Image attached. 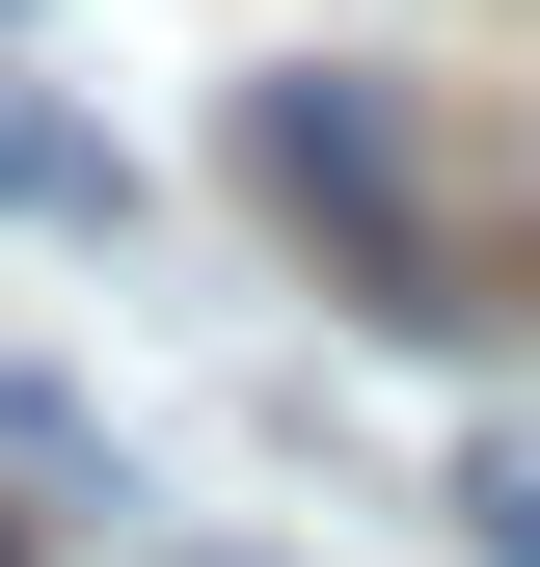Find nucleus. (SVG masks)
<instances>
[{
	"instance_id": "20e7f679",
	"label": "nucleus",
	"mask_w": 540,
	"mask_h": 567,
	"mask_svg": "<svg viewBox=\"0 0 540 567\" xmlns=\"http://www.w3.org/2000/svg\"><path fill=\"white\" fill-rule=\"evenodd\" d=\"M0 567H28V486H0Z\"/></svg>"
},
{
	"instance_id": "39448f33",
	"label": "nucleus",
	"mask_w": 540,
	"mask_h": 567,
	"mask_svg": "<svg viewBox=\"0 0 540 567\" xmlns=\"http://www.w3.org/2000/svg\"><path fill=\"white\" fill-rule=\"evenodd\" d=\"M0 28H28V0H0Z\"/></svg>"
},
{
	"instance_id": "7ed1b4c3",
	"label": "nucleus",
	"mask_w": 540,
	"mask_h": 567,
	"mask_svg": "<svg viewBox=\"0 0 540 567\" xmlns=\"http://www.w3.org/2000/svg\"><path fill=\"white\" fill-rule=\"evenodd\" d=\"M459 540H487V567H540V433H487V460H459Z\"/></svg>"
},
{
	"instance_id": "f03ea898",
	"label": "nucleus",
	"mask_w": 540,
	"mask_h": 567,
	"mask_svg": "<svg viewBox=\"0 0 540 567\" xmlns=\"http://www.w3.org/2000/svg\"><path fill=\"white\" fill-rule=\"evenodd\" d=\"M0 217H54V244H108V217H135V163H108V109H54L28 54H0Z\"/></svg>"
},
{
	"instance_id": "f257e3e1",
	"label": "nucleus",
	"mask_w": 540,
	"mask_h": 567,
	"mask_svg": "<svg viewBox=\"0 0 540 567\" xmlns=\"http://www.w3.org/2000/svg\"><path fill=\"white\" fill-rule=\"evenodd\" d=\"M243 189L324 244V298H352V324H459V270H433V189H405V109L352 82V54L243 82Z\"/></svg>"
}]
</instances>
